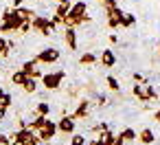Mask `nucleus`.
<instances>
[{"label": "nucleus", "instance_id": "33", "mask_svg": "<svg viewBox=\"0 0 160 145\" xmlns=\"http://www.w3.org/2000/svg\"><path fill=\"white\" fill-rule=\"evenodd\" d=\"M27 0H13V7H24Z\"/></svg>", "mask_w": 160, "mask_h": 145}, {"label": "nucleus", "instance_id": "32", "mask_svg": "<svg viewBox=\"0 0 160 145\" xmlns=\"http://www.w3.org/2000/svg\"><path fill=\"white\" fill-rule=\"evenodd\" d=\"M88 145H103V143H101L99 138H90V141H88Z\"/></svg>", "mask_w": 160, "mask_h": 145}, {"label": "nucleus", "instance_id": "20", "mask_svg": "<svg viewBox=\"0 0 160 145\" xmlns=\"http://www.w3.org/2000/svg\"><path fill=\"white\" fill-rule=\"evenodd\" d=\"M94 62H97V55L90 53V51H86V53L79 57V64H83V66H90V64H94Z\"/></svg>", "mask_w": 160, "mask_h": 145}, {"label": "nucleus", "instance_id": "1", "mask_svg": "<svg viewBox=\"0 0 160 145\" xmlns=\"http://www.w3.org/2000/svg\"><path fill=\"white\" fill-rule=\"evenodd\" d=\"M22 22H24V18H22L18 7L5 9L2 11V20H0V33H18Z\"/></svg>", "mask_w": 160, "mask_h": 145}, {"label": "nucleus", "instance_id": "26", "mask_svg": "<svg viewBox=\"0 0 160 145\" xmlns=\"http://www.w3.org/2000/svg\"><path fill=\"white\" fill-rule=\"evenodd\" d=\"M18 31H20V35H27V33L31 31V20H24V22L20 24V29H18Z\"/></svg>", "mask_w": 160, "mask_h": 145}, {"label": "nucleus", "instance_id": "8", "mask_svg": "<svg viewBox=\"0 0 160 145\" xmlns=\"http://www.w3.org/2000/svg\"><path fill=\"white\" fill-rule=\"evenodd\" d=\"M75 125H77V123H75V119H72V117H68V114H64V117L57 121V130H59V132H64V134H68V136L75 132Z\"/></svg>", "mask_w": 160, "mask_h": 145}, {"label": "nucleus", "instance_id": "7", "mask_svg": "<svg viewBox=\"0 0 160 145\" xmlns=\"http://www.w3.org/2000/svg\"><path fill=\"white\" fill-rule=\"evenodd\" d=\"M33 130H29V127H18L9 138H11V143H18V145H29L31 143V138H33Z\"/></svg>", "mask_w": 160, "mask_h": 145}, {"label": "nucleus", "instance_id": "9", "mask_svg": "<svg viewBox=\"0 0 160 145\" xmlns=\"http://www.w3.org/2000/svg\"><path fill=\"white\" fill-rule=\"evenodd\" d=\"M88 114H90V99H81V101L77 103V110H75L70 117L77 121V119H86Z\"/></svg>", "mask_w": 160, "mask_h": 145}, {"label": "nucleus", "instance_id": "6", "mask_svg": "<svg viewBox=\"0 0 160 145\" xmlns=\"http://www.w3.org/2000/svg\"><path fill=\"white\" fill-rule=\"evenodd\" d=\"M105 16H108V27H110V29H118V27H121L123 9H121L118 5H114V7H105Z\"/></svg>", "mask_w": 160, "mask_h": 145}, {"label": "nucleus", "instance_id": "16", "mask_svg": "<svg viewBox=\"0 0 160 145\" xmlns=\"http://www.w3.org/2000/svg\"><path fill=\"white\" fill-rule=\"evenodd\" d=\"M27 77H29V75H27L24 70H20V68H18L16 73H11V81H13L16 86H24V81H27Z\"/></svg>", "mask_w": 160, "mask_h": 145}, {"label": "nucleus", "instance_id": "15", "mask_svg": "<svg viewBox=\"0 0 160 145\" xmlns=\"http://www.w3.org/2000/svg\"><path fill=\"white\" fill-rule=\"evenodd\" d=\"M134 24H136V16L134 13H123L121 16V27L123 29H132Z\"/></svg>", "mask_w": 160, "mask_h": 145}, {"label": "nucleus", "instance_id": "31", "mask_svg": "<svg viewBox=\"0 0 160 145\" xmlns=\"http://www.w3.org/2000/svg\"><path fill=\"white\" fill-rule=\"evenodd\" d=\"M153 119H156V121H158V123H160V106H158V108H156V112H153Z\"/></svg>", "mask_w": 160, "mask_h": 145}, {"label": "nucleus", "instance_id": "19", "mask_svg": "<svg viewBox=\"0 0 160 145\" xmlns=\"http://www.w3.org/2000/svg\"><path fill=\"white\" fill-rule=\"evenodd\" d=\"M105 84H108V88H110L112 92H118V90H121V81H118L114 75H108V77H105Z\"/></svg>", "mask_w": 160, "mask_h": 145}, {"label": "nucleus", "instance_id": "27", "mask_svg": "<svg viewBox=\"0 0 160 145\" xmlns=\"http://www.w3.org/2000/svg\"><path fill=\"white\" fill-rule=\"evenodd\" d=\"M103 130H110V125H108L105 121H101V123H97V125L92 127V132H94V134H101Z\"/></svg>", "mask_w": 160, "mask_h": 145}, {"label": "nucleus", "instance_id": "22", "mask_svg": "<svg viewBox=\"0 0 160 145\" xmlns=\"http://www.w3.org/2000/svg\"><path fill=\"white\" fill-rule=\"evenodd\" d=\"M9 51H11L9 42L2 38V33H0V55H2V57H7V55H9Z\"/></svg>", "mask_w": 160, "mask_h": 145}, {"label": "nucleus", "instance_id": "10", "mask_svg": "<svg viewBox=\"0 0 160 145\" xmlns=\"http://www.w3.org/2000/svg\"><path fill=\"white\" fill-rule=\"evenodd\" d=\"M20 70H24L29 77L42 79V73H40V68H38V62H35V60H29V62H24V64L20 66Z\"/></svg>", "mask_w": 160, "mask_h": 145}, {"label": "nucleus", "instance_id": "30", "mask_svg": "<svg viewBox=\"0 0 160 145\" xmlns=\"http://www.w3.org/2000/svg\"><path fill=\"white\" fill-rule=\"evenodd\" d=\"M114 145H125V141H123V138L116 134V138H114Z\"/></svg>", "mask_w": 160, "mask_h": 145}, {"label": "nucleus", "instance_id": "14", "mask_svg": "<svg viewBox=\"0 0 160 145\" xmlns=\"http://www.w3.org/2000/svg\"><path fill=\"white\" fill-rule=\"evenodd\" d=\"M118 136H121L125 143H132V141H136V138H138V132H136L134 127H123V130L118 132Z\"/></svg>", "mask_w": 160, "mask_h": 145}, {"label": "nucleus", "instance_id": "36", "mask_svg": "<svg viewBox=\"0 0 160 145\" xmlns=\"http://www.w3.org/2000/svg\"><path fill=\"white\" fill-rule=\"evenodd\" d=\"M158 53H160V42H158Z\"/></svg>", "mask_w": 160, "mask_h": 145}, {"label": "nucleus", "instance_id": "3", "mask_svg": "<svg viewBox=\"0 0 160 145\" xmlns=\"http://www.w3.org/2000/svg\"><path fill=\"white\" fill-rule=\"evenodd\" d=\"M35 134L40 136V141H42V143H51V141L55 138V134H57V123H55V121H51V119L46 117V119H44V123L35 130Z\"/></svg>", "mask_w": 160, "mask_h": 145}, {"label": "nucleus", "instance_id": "12", "mask_svg": "<svg viewBox=\"0 0 160 145\" xmlns=\"http://www.w3.org/2000/svg\"><path fill=\"white\" fill-rule=\"evenodd\" d=\"M136 141H140L142 145H151V143L156 141V134H153V130H151V127H142Z\"/></svg>", "mask_w": 160, "mask_h": 145}, {"label": "nucleus", "instance_id": "2", "mask_svg": "<svg viewBox=\"0 0 160 145\" xmlns=\"http://www.w3.org/2000/svg\"><path fill=\"white\" fill-rule=\"evenodd\" d=\"M86 13H88V5L83 3V0H77V3H72L70 9H68V13H66V18H70V29L81 27V24H79V18H83Z\"/></svg>", "mask_w": 160, "mask_h": 145}, {"label": "nucleus", "instance_id": "24", "mask_svg": "<svg viewBox=\"0 0 160 145\" xmlns=\"http://www.w3.org/2000/svg\"><path fill=\"white\" fill-rule=\"evenodd\" d=\"M11 103H13V97H11L9 92H5L2 97H0V108H7V110H9V108H11Z\"/></svg>", "mask_w": 160, "mask_h": 145}, {"label": "nucleus", "instance_id": "37", "mask_svg": "<svg viewBox=\"0 0 160 145\" xmlns=\"http://www.w3.org/2000/svg\"><path fill=\"white\" fill-rule=\"evenodd\" d=\"M11 145H18V143H11Z\"/></svg>", "mask_w": 160, "mask_h": 145}, {"label": "nucleus", "instance_id": "23", "mask_svg": "<svg viewBox=\"0 0 160 145\" xmlns=\"http://www.w3.org/2000/svg\"><path fill=\"white\" fill-rule=\"evenodd\" d=\"M68 9H70V3H59V5H57V9H55V16L64 18V16L68 13Z\"/></svg>", "mask_w": 160, "mask_h": 145}, {"label": "nucleus", "instance_id": "29", "mask_svg": "<svg viewBox=\"0 0 160 145\" xmlns=\"http://www.w3.org/2000/svg\"><path fill=\"white\" fill-rule=\"evenodd\" d=\"M101 3H103V7H114L116 0H101Z\"/></svg>", "mask_w": 160, "mask_h": 145}, {"label": "nucleus", "instance_id": "18", "mask_svg": "<svg viewBox=\"0 0 160 145\" xmlns=\"http://www.w3.org/2000/svg\"><path fill=\"white\" fill-rule=\"evenodd\" d=\"M35 114H40V117H48V114H51V103H48V101L35 103Z\"/></svg>", "mask_w": 160, "mask_h": 145}, {"label": "nucleus", "instance_id": "21", "mask_svg": "<svg viewBox=\"0 0 160 145\" xmlns=\"http://www.w3.org/2000/svg\"><path fill=\"white\" fill-rule=\"evenodd\" d=\"M24 92H35L38 90V79L35 77H27V81H24Z\"/></svg>", "mask_w": 160, "mask_h": 145}, {"label": "nucleus", "instance_id": "11", "mask_svg": "<svg viewBox=\"0 0 160 145\" xmlns=\"http://www.w3.org/2000/svg\"><path fill=\"white\" fill-rule=\"evenodd\" d=\"M64 42L70 51H75L77 49V29H66L64 31Z\"/></svg>", "mask_w": 160, "mask_h": 145}, {"label": "nucleus", "instance_id": "25", "mask_svg": "<svg viewBox=\"0 0 160 145\" xmlns=\"http://www.w3.org/2000/svg\"><path fill=\"white\" fill-rule=\"evenodd\" d=\"M70 145H86V136L83 134H70Z\"/></svg>", "mask_w": 160, "mask_h": 145}, {"label": "nucleus", "instance_id": "17", "mask_svg": "<svg viewBox=\"0 0 160 145\" xmlns=\"http://www.w3.org/2000/svg\"><path fill=\"white\" fill-rule=\"evenodd\" d=\"M114 138H116V134H114L112 130H103L101 136H99V141H101L103 145H114Z\"/></svg>", "mask_w": 160, "mask_h": 145}, {"label": "nucleus", "instance_id": "13", "mask_svg": "<svg viewBox=\"0 0 160 145\" xmlns=\"http://www.w3.org/2000/svg\"><path fill=\"white\" fill-rule=\"evenodd\" d=\"M101 64H103V68H112V66L116 64V55H114V51L105 49V51L101 53Z\"/></svg>", "mask_w": 160, "mask_h": 145}, {"label": "nucleus", "instance_id": "35", "mask_svg": "<svg viewBox=\"0 0 160 145\" xmlns=\"http://www.w3.org/2000/svg\"><path fill=\"white\" fill-rule=\"evenodd\" d=\"M2 95H5V88H2V86H0V97H2Z\"/></svg>", "mask_w": 160, "mask_h": 145}, {"label": "nucleus", "instance_id": "28", "mask_svg": "<svg viewBox=\"0 0 160 145\" xmlns=\"http://www.w3.org/2000/svg\"><path fill=\"white\" fill-rule=\"evenodd\" d=\"M132 79H134V84H147V77H145V75H140V73H134V75H132Z\"/></svg>", "mask_w": 160, "mask_h": 145}, {"label": "nucleus", "instance_id": "5", "mask_svg": "<svg viewBox=\"0 0 160 145\" xmlns=\"http://www.w3.org/2000/svg\"><path fill=\"white\" fill-rule=\"evenodd\" d=\"M59 57H62V53H59L57 49L48 46V49H44V51H40V53L35 55V62H38V64H55Z\"/></svg>", "mask_w": 160, "mask_h": 145}, {"label": "nucleus", "instance_id": "4", "mask_svg": "<svg viewBox=\"0 0 160 145\" xmlns=\"http://www.w3.org/2000/svg\"><path fill=\"white\" fill-rule=\"evenodd\" d=\"M64 77H66V73H64V70H55V73H46V75H42V86H44L46 90H57V88L62 86V81H64Z\"/></svg>", "mask_w": 160, "mask_h": 145}, {"label": "nucleus", "instance_id": "34", "mask_svg": "<svg viewBox=\"0 0 160 145\" xmlns=\"http://www.w3.org/2000/svg\"><path fill=\"white\" fill-rule=\"evenodd\" d=\"M55 3H57V5H59V3H70V0H55Z\"/></svg>", "mask_w": 160, "mask_h": 145}]
</instances>
